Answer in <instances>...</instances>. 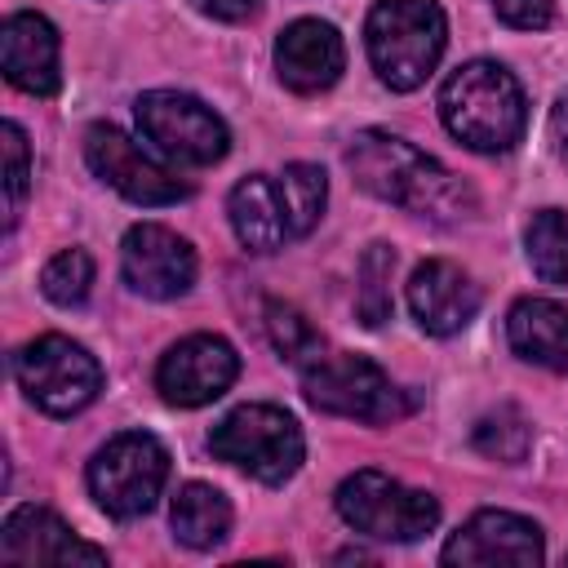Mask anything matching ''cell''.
<instances>
[{
	"instance_id": "cell-20",
	"label": "cell",
	"mask_w": 568,
	"mask_h": 568,
	"mask_svg": "<svg viewBox=\"0 0 568 568\" xmlns=\"http://www.w3.org/2000/svg\"><path fill=\"white\" fill-rule=\"evenodd\" d=\"M169 519H173V532L182 546L213 550L231 532V501L213 484H186V488H178Z\"/></svg>"
},
{
	"instance_id": "cell-4",
	"label": "cell",
	"mask_w": 568,
	"mask_h": 568,
	"mask_svg": "<svg viewBox=\"0 0 568 568\" xmlns=\"http://www.w3.org/2000/svg\"><path fill=\"white\" fill-rule=\"evenodd\" d=\"M209 448H213V457L240 466L244 475H253L262 484L293 479L302 466V453H306L297 422L275 404H244V408L226 413L213 426Z\"/></svg>"
},
{
	"instance_id": "cell-11",
	"label": "cell",
	"mask_w": 568,
	"mask_h": 568,
	"mask_svg": "<svg viewBox=\"0 0 568 568\" xmlns=\"http://www.w3.org/2000/svg\"><path fill=\"white\" fill-rule=\"evenodd\" d=\"M235 373H240L235 346L213 333H195L164 351V359L155 368V386L169 404L200 408V404H213L217 395H226Z\"/></svg>"
},
{
	"instance_id": "cell-18",
	"label": "cell",
	"mask_w": 568,
	"mask_h": 568,
	"mask_svg": "<svg viewBox=\"0 0 568 568\" xmlns=\"http://www.w3.org/2000/svg\"><path fill=\"white\" fill-rule=\"evenodd\" d=\"M226 213H231V226L248 253H275L288 240H297V222H293L284 182L271 173H253V178L235 182Z\"/></svg>"
},
{
	"instance_id": "cell-3",
	"label": "cell",
	"mask_w": 568,
	"mask_h": 568,
	"mask_svg": "<svg viewBox=\"0 0 568 568\" xmlns=\"http://www.w3.org/2000/svg\"><path fill=\"white\" fill-rule=\"evenodd\" d=\"M444 40H448V27L435 0H377L364 22L373 71L395 93L426 84V75L444 53Z\"/></svg>"
},
{
	"instance_id": "cell-6",
	"label": "cell",
	"mask_w": 568,
	"mask_h": 568,
	"mask_svg": "<svg viewBox=\"0 0 568 568\" xmlns=\"http://www.w3.org/2000/svg\"><path fill=\"white\" fill-rule=\"evenodd\" d=\"M13 377H18L22 395L49 417H71V413L89 408L102 390L98 359L62 333H44V337L27 342L13 355Z\"/></svg>"
},
{
	"instance_id": "cell-25",
	"label": "cell",
	"mask_w": 568,
	"mask_h": 568,
	"mask_svg": "<svg viewBox=\"0 0 568 568\" xmlns=\"http://www.w3.org/2000/svg\"><path fill=\"white\" fill-rule=\"evenodd\" d=\"M89 284H93V257L84 248H62L40 271V288L58 306H80L89 297Z\"/></svg>"
},
{
	"instance_id": "cell-14",
	"label": "cell",
	"mask_w": 568,
	"mask_h": 568,
	"mask_svg": "<svg viewBox=\"0 0 568 568\" xmlns=\"http://www.w3.org/2000/svg\"><path fill=\"white\" fill-rule=\"evenodd\" d=\"M0 555H4V564H27V568H36V564H58V568H67V564H106V550L75 537L44 506H18L4 519Z\"/></svg>"
},
{
	"instance_id": "cell-22",
	"label": "cell",
	"mask_w": 568,
	"mask_h": 568,
	"mask_svg": "<svg viewBox=\"0 0 568 568\" xmlns=\"http://www.w3.org/2000/svg\"><path fill=\"white\" fill-rule=\"evenodd\" d=\"M475 448H479L484 457H493V462L515 466V462H524L528 448H532V426H528V417H524L519 408H497V413L479 417V426H475Z\"/></svg>"
},
{
	"instance_id": "cell-5",
	"label": "cell",
	"mask_w": 568,
	"mask_h": 568,
	"mask_svg": "<svg viewBox=\"0 0 568 568\" xmlns=\"http://www.w3.org/2000/svg\"><path fill=\"white\" fill-rule=\"evenodd\" d=\"M169 479V448L146 430L106 439L89 462V493L111 519H138L155 506Z\"/></svg>"
},
{
	"instance_id": "cell-23",
	"label": "cell",
	"mask_w": 568,
	"mask_h": 568,
	"mask_svg": "<svg viewBox=\"0 0 568 568\" xmlns=\"http://www.w3.org/2000/svg\"><path fill=\"white\" fill-rule=\"evenodd\" d=\"M390 271H395V248L390 244H368V253L359 257V293H355L359 320L368 328L390 320Z\"/></svg>"
},
{
	"instance_id": "cell-2",
	"label": "cell",
	"mask_w": 568,
	"mask_h": 568,
	"mask_svg": "<svg viewBox=\"0 0 568 568\" xmlns=\"http://www.w3.org/2000/svg\"><path fill=\"white\" fill-rule=\"evenodd\" d=\"M439 115H444V129L457 142H466L470 151H484V155L510 151L524 138V124H528L519 80L506 67L484 62V58L457 67L444 80Z\"/></svg>"
},
{
	"instance_id": "cell-12",
	"label": "cell",
	"mask_w": 568,
	"mask_h": 568,
	"mask_svg": "<svg viewBox=\"0 0 568 568\" xmlns=\"http://www.w3.org/2000/svg\"><path fill=\"white\" fill-rule=\"evenodd\" d=\"M120 271L133 293L169 302L195 284V248L182 235H173L169 226L142 222L120 244Z\"/></svg>"
},
{
	"instance_id": "cell-26",
	"label": "cell",
	"mask_w": 568,
	"mask_h": 568,
	"mask_svg": "<svg viewBox=\"0 0 568 568\" xmlns=\"http://www.w3.org/2000/svg\"><path fill=\"white\" fill-rule=\"evenodd\" d=\"M280 182H284V195H288L297 235H306V231L320 222V213H324L328 178H324V169H315V164H288V169L280 173Z\"/></svg>"
},
{
	"instance_id": "cell-10",
	"label": "cell",
	"mask_w": 568,
	"mask_h": 568,
	"mask_svg": "<svg viewBox=\"0 0 568 568\" xmlns=\"http://www.w3.org/2000/svg\"><path fill=\"white\" fill-rule=\"evenodd\" d=\"M84 160H89V169L111 186V191H120L124 200H133V204H178V200H186V182L173 173V169H164L160 160H151L129 133H120L115 124H93L89 133H84Z\"/></svg>"
},
{
	"instance_id": "cell-17",
	"label": "cell",
	"mask_w": 568,
	"mask_h": 568,
	"mask_svg": "<svg viewBox=\"0 0 568 568\" xmlns=\"http://www.w3.org/2000/svg\"><path fill=\"white\" fill-rule=\"evenodd\" d=\"M0 62L9 84H18L22 93L49 98L62 84L58 71V31L49 18L40 13H9L0 27Z\"/></svg>"
},
{
	"instance_id": "cell-15",
	"label": "cell",
	"mask_w": 568,
	"mask_h": 568,
	"mask_svg": "<svg viewBox=\"0 0 568 568\" xmlns=\"http://www.w3.org/2000/svg\"><path fill=\"white\" fill-rule=\"evenodd\" d=\"M346 67V44L333 22L297 18L275 40V71L293 93H324Z\"/></svg>"
},
{
	"instance_id": "cell-19",
	"label": "cell",
	"mask_w": 568,
	"mask_h": 568,
	"mask_svg": "<svg viewBox=\"0 0 568 568\" xmlns=\"http://www.w3.org/2000/svg\"><path fill=\"white\" fill-rule=\"evenodd\" d=\"M506 337L519 359L568 373V306L550 297H524L506 315Z\"/></svg>"
},
{
	"instance_id": "cell-7",
	"label": "cell",
	"mask_w": 568,
	"mask_h": 568,
	"mask_svg": "<svg viewBox=\"0 0 568 568\" xmlns=\"http://www.w3.org/2000/svg\"><path fill=\"white\" fill-rule=\"evenodd\" d=\"M337 515L373 541H422L439 524V501L382 470H355L337 488Z\"/></svg>"
},
{
	"instance_id": "cell-30",
	"label": "cell",
	"mask_w": 568,
	"mask_h": 568,
	"mask_svg": "<svg viewBox=\"0 0 568 568\" xmlns=\"http://www.w3.org/2000/svg\"><path fill=\"white\" fill-rule=\"evenodd\" d=\"M550 138H555V151L568 160V93H559L550 106Z\"/></svg>"
},
{
	"instance_id": "cell-27",
	"label": "cell",
	"mask_w": 568,
	"mask_h": 568,
	"mask_svg": "<svg viewBox=\"0 0 568 568\" xmlns=\"http://www.w3.org/2000/svg\"><path fill=\"white\" fill-rule=\"evenodd\" d=\"M0 160H4V226H13L18 204L27 195V178H31V151H27V133L4 120L0 124Z\"/></svg>"
},
{
	"instance_id": "cell-28",
	"label": "cell",
	"mask_w": 568,
	"mask_h": 568,
	"mask_svg": "<svg viewBox=\"0 0 568 568\" xmlns=\"http://www.w3.org/2000/svg\"><path fill=\"white\" fill-rule=\"evenodd\" d=\"M488 4L497 9L501 22H510L519 31H541L555 18V0H488Z\"/></svg>"
},
{
	"instance_id": "cell-16",
	"label": "cell",
	"mask_w": 568,
	"mask_h": 568,
	"mask_svg": "<svg viewBox=\"0 0 568 568\" xmlns=\"http://www.w3.org/2000/svg\"><path fill=\"white\" fill-rule=\"evenodd\" d=\"M408 311H413V320H417L426 333L453 337V333H462V328L475 320V311H479V288H475V280H470L462 266H453V262H444V257H430V262H422V266L413 271V280H408Z\"/></svg>"
},
{
	"instance_id": "cell-1",
	"label": "cell",
	"mask_w": 568,
	"mask_h": 568,
	"mask_svg": "<svg viewBox=\"0 0 568 568\" xmlns=\"http://www.w3.org/2000/svg\"><path fill=\"white\" fill-rule=\"evenodd\" d=\"M346 169L355 173V182L368 195L399 204L417 217L462 222L475 213V191L457 173H448L435 155L417 151L413 142H404L395 133H382V129L355 133L346 146Z\"/></svg>"
},
{
	"instance_id": "cell-9",
	"label": "cell",
	"mask_w": 568,
	"mask_h": 568,
	"mask_svg": "<svg viewBox=\"0 0 568 568\" xmlns=\"http://www.w3.org/2000/svg\"><path fill=\"white\" fill-rule=\"evenodd\" d=\"M133 115H138L142 138L160 155H169L178 164H213L231 146V133H226L222 115L213 106H204L200 98L178 93V89H151V93H142L133 102Z\"/></svg>"
},
{
	"instance_id": "cell-24",
	"label": "cell",
	"mask_w": 568,
	"mask_h": 568,
	"mask_svg": "<svg viewBox=\"0 0 568 568\" xmlns=\"http://www.w3.org/2000/svg\"><path fill=\"white\" fill-rule=\"evenodd\" d=\"M266 337L284 359H293L302 368L311 359H320V346H324L320 333L311 328V320L288 302H266Z\"/></svg>"
},
{
	"instance_id": "cell-21",
	"label": "cell",
	"mask_w": 568,
	"mask_h": 568,
	"mask_svg": "<svg viewBox=\"0 0 568 568\" xmlns=\"http://www.w3.org/2000/svg\"><path fill=\"white\" fill-rule=\"evenodd\" d=\"M528 262L546 284H568V213L541 209L528 222Z\"/></svg>"
},
{
	"instance_id": "cell-29",
	"label": "cell",
	"mask_w": 568,
	"mask_h": 568,
	"mask_svg": "<svg viewBox=\"0 0 568 568\" xmlns=\"http://www.w3.org/2000/svg\"><path fill=\"white\" fill-rule=\"evenodd\" d=\"M191 4L217 22H244L257 13V0H191Z\"/></svg>"
},
{
	"instance_id": "cell-13",
	"label": "cell",
	"mask_w": 568,
	"mask_h": 568,
	"mask_svg": "<svg viewBox=\"0 0 568 568\" xmlns=\"http://www.w3.org/2000/svg\"><path fill=\"white\" fill-rule=\"evenodd\" d=\"M439 559L444 564H515V568H532V564L546 559V541H541V528L532 519H524V515L479 510L448 537Z\"/></svg>"
},
{
	"instance_id": "cell-8",
	"label": "cell",
	"mask_w": 568,
	"mask_h": 568,
	"mask_svg": "<svg viewBox=\"0 0 568 568\" xmlns=\"http://www.w3.org/2000/svg\"><path fill=\"white\" fill-rule=\"evenodd\" d=\"M302 390L320 413L355 417V422H395L413 408V399L390 386V377L364 355H320L302 368Z\"/></svg>"
}]
</instances>
